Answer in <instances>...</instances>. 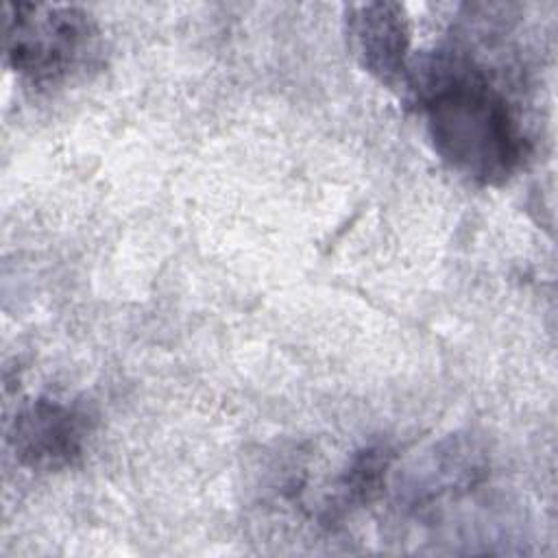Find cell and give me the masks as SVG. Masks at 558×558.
I'll return each instance as SVG.
<instances>
[{"label":"cell","instance_id":"obj_3","mask_svg":"<svg viewBox=\"0 0 558 558\" xmlns=\"http://www.w3.org/2000/svg\"><path fill=\"white\" fill-rule=\"evenodd\" d=\"M87 418L76 408L54 401L35 399L24 405L9 432L17 462L33 471H61L72 466L85 447Z\"/></svg>","mask_w":558,"mask_h":558},{"label":"cell","instance_id":"obj_5","mask_svg":"<svg viewBox=\"0 0 558 558\" xmlns=\"http://www.w3.org/2000/svg\"><path fill=\"white\" fill-rule=\"evenodd\" d=\"M482 473L484 460L482 453H477V447L458 436L449 438L412 475L405 499L412 506H423L445 493L471 488L480 482Z\"/></svg>","mask_w":558,"mask_h":558},{"label":"cell","instance_id":"obj_6","mask_svg":"<svg viewBox=\"0 0 558 558\" xmlns=\"http://www.w3.org/2000/svg\"><path fill=\"white\" fill-rule=\"evenodd\" d=\"M392 449L386 445L364 447L353 456L349 466L342 471L336 484V493L331 497V510H347L366 506L384 493L386 475L392 464Z\"/></svg>","mask_w":558,"mask_h":558},{"label":"cell","instance_id":"obj_4","mask_svg":"<svg viewBox=\"0 0 558 558\" xmlns=\"http://www.w3.org/2000/svg\"><path fill=\"white\" fill-rule=\"evenodd\" d=\"M347 41L357 63L386 87H405L410 28L397 2H364L347 9Z\"/></svg>","mask_w":558,"mask_h":558},{"label":"cell","instance_id":"obj_2","mask_svg":"<svg viewBox=\"0 0 558 558\" xmlns=\"http://www.w3.org/2000/svg\"><path fill=\"white\" fill-rule=\"evenodd\" d=\"M94 39L89 15L76 7L9 2L4 7V54L35 85L57 83L87 54Z\"/></svg>","mask_w":558,"mask_h":558},{"label":"cell","instance_id":"obj_1","mask_svg":"<svg viewBox=\"0 0 558 558\" xmlns=\"http://www.w3.org/2000/svg\"><path fill=\"white\" fill-rule=\"evenodd\" d=\"M421 102L438 157L480 185L508 181L525 157V137L510 105L466 59L436 52L412 63L405 81Z\"/></svg>","mask_w":558,"mask_h":558}]
</instances>
